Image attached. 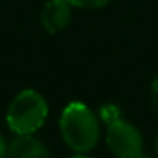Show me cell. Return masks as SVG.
Wrapping results in <instances>:
<instances>
[{"mask_svg":"<svg viewBox=\"0 0 158 158\" xmlns=\"http://www.w3.org/2000/svg\"><path fill=\"white\" fill-rule=\"evenodd\" d=\"M60 133L75 153H89L100 139V119L83 102H70L60 116Z\"/></svg>","mask_w":158,"mask_h":158,"instance_id":"cell-1","label":"cell"},{"mask_svg":"<svg viewBox=\"0 0 158 158\" xmlns=\"http://www.w3.org/2000/svg\"><path fill=\"white\" fill-rule=\"evenodd\" d=\"M49 114L46 99L32 89L21 90L9 104L5 121L12 133L17 136H29L41 129Z\"/></svg>","mask_w":158,"mask_h":158,"instance_id":"cell-2","label":"cell"},{"mask_svg":"<svg viewBox=\"0 0 158 158\" xmlns=\"http://www.w3.org/2000/svg\"><path fill=\"white\" fill-rule=\"evenodd\" d=\"M106 126V143L117 158H144L143 136L134 124L127 123L121 116Z\"/></svg>","mask_w":158,"mask_h":158,"instance_id":"cell-3","label":"cell"},{"mask_svg":"<svg viewBox=\"0 0 158 158\" xmlns=\"http://www.w3.org/2000/svg\"><path fill=\"white\" fill-rule=\"evenodd\" d=\"M72 5L68 0H48L41 10V24L49 34H58L72 21Z\"/></svg>","mask_w":158,"mask_h":158,"instance_id":"cell-4","label":"cell"},{"mask_svg":"<svg viewBox=\"0 0 158 158\" xmlns=\"http://www.w3.org/2000/svg\"><path fill=\"white\" fill-rule=\"evenodd\" d=\"M5 158H51L46 144L36 136H17L7 146Z\"/></svg>","mask_w":158,"mask_h":158,"instance_id":"cell-5","label":"cell"},{"mask_svg":"<svg viewBox=\"0 0 158 158\" xmlns=\"http://www.w3.org/2000/svg\"><path fill=\"white\" fill-rule=\"evenodd\" d=\"M72 7L77 9H100L110 4L112 0H68Z\"/></svg>","mask_w":158,"mask_h":158,"instance_id":"cell-6","label":"cell"},{"mask_svg":"<svg viewBox=\"0 0 158 158\" xmlns=\"http://www.w3.org/2000/svg\"><path fill=\"white\" fill-rule=\"evenodd\" d=\"M150 99H151V104H153L155 110L158 112V75L153 78L151 82V87H150Z\"/></svg>","mask_w":158,"mask_h":158,"instance_id":"cell-7","label":"cell"},{"mask_svg":"<svg viewBox=\"0 0 158 158\" xmlns=\"http://www.w3.org/2000/svg\"><path fill=\"white\" fill-rule=\"evenodd\" d=\"M7 146L9 144L5 143V138L0 134V158H5V155H7Z\"/></svg>","mask_w":158,"mask_h":158,"instance_id":"cell-8","label":"cell"},{"mask_svg":"<svg viewBox=\"0 0 158 158\" xmlns=\"http://www.w3.org/2000/svg\"><path fill=\"white\" fill-rule=\"evenodd\" d=\"M68 158H90L87 153H75V155H72V156H68Z\"/></svg>","mask_w":158,"mask_h":158,"instance_id":"cell-9","label":"cell"},{"mask_svg":"<svg viewBox=\"0 0 158 158\" xmlns=\"http://www.w3.org/2000/svg\"><path fill=\"white\" fill-rule=\"evenodd\" d=\"M156 153H158V136H156Z\"/></svg>","mask_w":158,"mask_h":158,"instance_id":"cell-10","label":"cell"}]
</instances>
